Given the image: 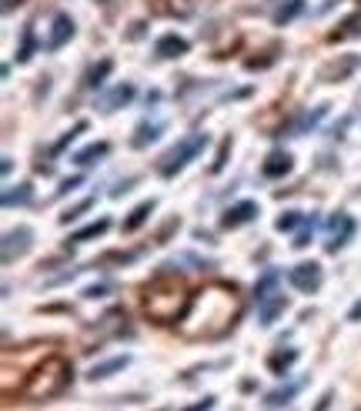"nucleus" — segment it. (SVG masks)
Masks as SVG:
<instances>
[{
    "instance_id": "obj_29",
    "label": "nucleus",
    "mask_w": 361,
    "mask_h": 411,
    "mask_svg": "<svg viewBox=\"0 0 361 411\" xmlns=\"http://www.w3.org/2000/svg\"><path fill=\"white\" fill-rule=\"evenodd\" d=\"M30 51H34V34L30 30H24V47H21V54H17V60L24 64V60H30Z\"/></svg>"
},
{
    "instance_id": "obj_28",
    "label": "nucleus",
    "mask_w": 361,
    "mask_h": 411,
    "mask_svg": "<svg viewBox=\"0 0 361 411\" xmlns=\"http://www.w3.org/2000/svg\"><path fill=\"white\" fill-rule=\"evenodd\" d=\"M228 154H231V137L221 144V151H218V157H214V164H211V174H218L221 167H224V161H228Z\"/></svg>"
},
{
    "instance_id": "obj_19",
    "label": "nucleus",
    "mask_w": 361,
    "mask_h": 411,
    "mask_svg": "<svg viewBox=\"0 0 361 411\" xmlns=\"http://www.w3.org/2000/svg\"><path fill=\"white\" fill-rule=\"evenodd\" d=\"M107 228H110V221H107V218H97L94 224H87V228H80V231H74V234H71V241H74V244H80V241H91V237H101V234L107 231ZM71 241H67V244H71Z\"/></svg>"
},
{
    "instance_id": "obj_1",
    "label": "nucleus",
    "mask_w": 361,
    "mask_h": 411,
    "mask_svg": "<svg viewBox=\"0 0 361 411\" xmlns=\"http://www.w3.org/2000/svg\"><path fill=\"white\" fill-rule=\"evenodd\" d=\"M141 305H144V314L154 325H174V321H180L187 305H191L184 278H178L174 271L154 274L151 281L144 284V291H141Z\"/></svg>"
},
{
    "instance_id": "obj_13",
    "label": "nucleus",
    "mask_w": 361,
    "mask_h": 411,
    "mask_svg": "<svg viewBox=\"0 0 361 411\" xmlns=\"http://www.w3.org/2000/svg\"><path fill=\"white\" fill-rule=\"evenodd\" d=\"M128 364H130L128 355H117V358H110V361H101V364H94V368L87 371V378H91V381H104L107 375H117V371H124Z\"/></svg>"
},
{
    "instance_id": "obj_30",
    "label": "nucleus",
    "mask_w": 361,
    "mask_h": 411,
    "mask_svg": "<svg viewBox=\"0 0 361 411\" xmlns=\"http://www.w3.org/2000/svg\"><path fill=\"white\" fill-rule=\"evenodd\" d=\"M214 408V398H205V401H198L194 408H187V411H211Z\"/></svg>"
},
{
    "instance_id": "obj_11",
    "label": "nucleus",
    "mask_w": 361,
    "mask_h": 411,
    "mask_svg": "<svg viewBox=\"0 0 361 411\" xmlns=\"http://www.w3.org/2000/svg\"><path fill=\"white\" fill-rule=\"evenodd\" d=\"M328 228H331V244H328V251L345 248V241H348V237H351V231H355V224H351V218H348V214H335Z\"/></svg>"
},
{
    "instance_id": "obj_16",
    "label": "nucleus",
    "mask_w": 361,
    "mask_h": 411,
    "mask_svg": "<svg viewBox=\"0 0 361 411\" xmlns=\"http://www.w3.org/2000/svg\"><path fill=\"white\" fill-rule=\"evenodd\" d=\"M288 308V298H281V294H268V298H261V325H275V318L281 314V311Z\"/></svg>"
},
{
    "instance_id": "obj_3",
    "label": "nucleus",
    "mask_w": 361,
    "mask_h": 411,
    "mask_svg": "<svg viewBox=\"0 0 361 411\" xmlns=\"http://www.w3.org/2000/svg\"><path fill=\"white\" fill-rule=\"evenodd\" d=\"M71 381V364L60 358V355H51L44 364H37L30 375H27L21 395L30 398V401H40V398H54L57 391H64V385Z\"/></svg>"
},
{
    "instance_id": "obj_5",
    "label": "nucleus",
    "mask_w": 361,
    "mask_h": 411,
    "mask_svg": "<svg viewBox=\"0 0 361 411\" xmlns=\"http://www.w3.org/2000/svg\"><path fill=\"white\" fill-rule=\"evenodd\" d=\"M288 281H291V287H298L301 294L318 291V287H321V281H325V274H321V264H314V261H301L298 268H291V271H288Z\"/></svg>"
},
{
    "instance_id": "obj_31",
    "label": "nucleus",
    "mask_w": 361,
    "mask_h": 411,
    "mask_svg": "<svg viewBox=\"0 0 361 411\" xmlns=\"http://www.w3.org/2000/svg\"><path fill=\"white\" fill-rule=\"evenodd\" d=\"M331 398H335V391H325V398L318 401V411H328V405H331Z\"/></svg>"
},
{
    "instance_id": "obj_4",
    "label": "nucleus",
    "mask_w": 361,
    "mask_h": 411,
    "mask_svg": "<svg viewBox=\"0 0 361 411\" xmlns=\"http://www.w3.org/2000/svg\"><path fill=\"white\" fill-rule=\"evenodd\" d=\"M205 144H207V134H194V137L180 141L178 148L161 161V178H174L180 167H187V161H194V157L205 151Z\"/></svg>"
},
{
    "instance_id": "obj_24",
    "label": "nucleus",
    "mask_w": 361,
    "mask_h": 411,
    "mask_svg": "<svg viewBox=\"0 0 361 411\" xmlns=\"http://www.w3.org/2000/svg\"><path fill=\"white\" fill-rule=\"evenodd\" d=\"M91 207H94V198H84L80 204H74V207H67V211H64L60 224H71V221H78L80 214H84V211H91Z\"/></svg>"
},
{
    "instance_id": "obj_25",
    "label": "nucleus",
    "mask_w": 361,
    "mask_h": 411,
    "mask_svg": "<svg viewBox=\"0 0 361 411\" xmlns=\"http://www.w3.org/2000/svg\"><path fill=\"white\" fill-rule=\"evenodd\" d=\"M298 224H301V214H298V211H288V214H281V218L275 221L278 231H294Z\"/></svg>"
},
{
    "instance_id": "obj_22",
    "label": "nucleus",
    "mask_w": 361,
    "mask_h": 411,
    "mask_svg": "<svg viewBox=\"0 0 361 411\" xmlns=\"http://www.w3.org/2000/svg\"><path fill=\"white\" fill-rule=\"evenodd\" d=\"M110 71H114V60H101V64H97V67H94V71L87 74V87H91V91L104 87V78H107Z\"/></svg>"
},
{
    "instance_id": "obj_2",
    "label": "nucleus",
    "mask_w": 361,
    "mask_h": 411,
    "mask_svg": "<svg viewBox=\"0 0 361 411\" xmlns=\"http://www.w3.org/2000/svg\"><path fill=\"white\" fill-rule=\"evenodd\" d=\"M234 314H237L234 287H228V284H211L198 298H191V305H187V311H184V318H180L178 325H194L198 318H207V325H214V334H221Z\"/></svg>"
},
{
    "instance_id": "obj_6",
    "label": "nucleus",
    "mask_w": 361,
    "mask_h": 411,
    "mask_svg": "<svg viewBox=\"0 0 361 411\" xmlns=\"http://www.w3.org/2000/svg\"><path fill=\"white\" fill-rule=\"evenodd\" d=\"M355 67H358V54H345L341 60L325 64V67L318 71V80H321V84H338V80L351 78V74H355Z\"/></svg>"
},
{
    "instance_id": "obj_26",
    "label": "nucleus",
    "mask_w": 361,
    "mask_h": 411,
    "mask_svg": "<svg viewBox=\"0 0 361 411\" xmlns=\"http://www.w3.org/2000/svg\"><path fill=\"white\" fill-rule=\"evenodd\" d=\"M294 358H298V351H288V355H275V358L268 361V368H271V371H281V368H291V364H294Z\"/></svg>"
},
{
    "instance_id": "obj_7",
    "label": "nucleus",
    "mask_w": 361,
    "mask_h": 411,
    "mask_svg": "<svg viewBox=\"0 0 361 411\" xmlns=\"http://www.w3.org/2000/svg\"><path fill=\"white\" fill-rule=\"evenodd\" d=\"M30 241H34V231H30V228H17V231L7 234V237H3V264H10L14 257L27 255Z\"/></svg>"
},
{
    "instance_id": "obj_8",
    "label": "nucleus",
    "mask_w": 361,
    "mask_h": 411,
    "mask_svg": "<svg viewBox=\"0 0 361 411\" xmlns=\"http://www.w3.org/2000/svg\"><path fill=\"white\" fill-rule=\"evenodd\" d=\"M251 218H258V204H255V201H241V204H234L224 211L221 228H241V224H248Z\"/></svg>"
},
{
    "instance_id": "obj_10",
    "label": "nucleus",
    "mask_w": 361,
    "mask_h": 411,
    "mask_svg": "<svg viewBox=\"0 0 361 411\" xmlns=\"http://www.w3.org/2000/svg\"><path fill=\"white\" fill-rule=\"evenodd\" d=\"M71 37H74V21H71L67 14H57V17H54L51 40H47V47H51V51H57V47H64Z\"/></svg>"
},
{
    "instance_id": "obj_33",
    "label": "nucleus",
    "mask_w": 361,
    "mask_h": 411,
    "mask_svg": "<svg viewBox=\"0 0 361 411\" xmlns=\"http://www.w3.org/2000/svg\"><path fill=\"white\" fill-rule=\"evenodd\" d=\"M358 318H361V301L355 305V308H351V321H358Z\"/></svg>"
},
{
    "instance_id": "obj_23",
    "label": "nucleus",
    "mask_w": 361,
    "mask_h": 411,
    "mask_svg": "<svg viewBox=\"0 0 361 411\" xmlns=\"http://www.w3.org/2000/svg\"><path fill=\"white\" fill-rule=\"evenodd\" d=\"M30 201V184H21V187H10L3 194V207H14V204H27Z\"/></svg>"
},
{
    "instance_id": "obj_12",
    "label": "nucleus",
    "mask_w": 361,
    "mask_h": 411,
    "mask_svg": "<svg viewBox=\"0 0 361 411\" xmlns=\"http://www.w3.org/2000/svg\"><path fill=\"white\" fill-rule=\"evenodd\" d=\"M187 40L184 37H178V34H164L161 40H157V47H154V54L161 57V60H171V57H180V54H187Z\"/></svg>"
},
{
    "instance_id": "obj_27",
    "label": "nucleus",
    "mask_w": 361,
    "mask_h": 411,
    "mask_svg": "<svg viewBox=\"0 0 361 411\" xmlns=\"http://www.w3.org/2000/svg\"><path fill=\"white\" fill-rule=\"evenodd\" d=\"M298 10H301V0H288V7H281V10L275 14V21H278V24H284V21H291Z\"/></svg>"
},
{
    "instance_id": "obj_32",
    "label": "nucleus",
    "mask_w": 361,
    "mask_h": 411,
    "mask_svg": "<svg viewBox=\"0 0 361 411\" xmlns=\"http://www.w3.org/2000/svg\"><path fill=\"white\" fill-rule=\"evenodd\" d=\"M80 184V178H71V180H64V184H60V194H67V191H71V187H78Z\"/></svg>"
},
{
    "instance_id": "obj_21",
    "label": "nucleus",
    "mask_w": 361,
    "mask_h": 411,
    "mask_svg": "<svg viewBox=\"0 0 361 411\" xmlns=\"http://www.w3.org/2000/svg\"><path fill=\"white\" fill-rule=\"evenodd\" d=\"M161 124H141V128H137V134H134V141H130V144H134V148H148V144H151V141H157V134H161Z\"/></svg>"
},
{
    "instance_id": "obj_15",
    "label": "nucleus",
    "mask_w": 361,
    "mask_h": 411,
    "mask_svg": "<svg viewBox=\"0 0 361 411\" xmlns=\"http://www.w3.org/2000/svg\"><path fill=\"white\" fill-rule=\"evenodd\" d=\"M154 207H157L154 198H151V201H141V204H137V207H134V211L128 214V221H124V234H134V231H137V228H141V224H144V221L154 214Z\"/></svg>"
},
{
    "instance_id": "obj_20",
    "label": "nucleus",
    "mask_w": 361,
    "mask_h": 411,
    "mask_svg": "<svg viewBox=\"0 0 361 411\" xmlns=\"http://www.w3.org/2000/svg\"><path fill=\"white\" fill-rule=\"evenodd\" d=\"M301 385H305V381H294V385H288V388H278V391H271L264 401H268L271 408H281V405H288V401H291V398L301 391Z\"/></svg>"
},
{
    "instance_id": "obj_17",
    "label": "nucleus",
    "mask_w": 361,
    "mask_h": 411,
    "mask_svg": "<svg viewBox=\"0 0 361 411\" xmlns=\"http://www.w3.org/2000/svg\"><path fill=\"white\" fill-rule=\"evenodd\" d=\"M358 34H361V10H358V14H351L348 21H341L338 30L328 37V40H335V44H338V40H351V37H358Z\"/></svg>"
},
{
    "instance_id": "obj_14",
    "label": "nucleus",
    "mask_w": 361,
    "mask_h": 411,
    "mask_svg": "<svg viewBox=\"0 0 361 411\" xmlns=\"http://www.w3.org/2000/svg\"><path fill=\"white\" fill-rule=\"evenodd\" d=\"M134 94H137V91H134V84H121V87H114V91L104 97L101 107L107 110V114H114L121 104H130V101H134Z\"/></svg>"
},
{
    "instance_id": "obj_9",
    "label": "nucleus",
    "mask_w": 361,
    "mask_h": 411,
    "mask_svg": "<svg viewBox=\"0 0 361 411\" xmlns=\"http://www.w3.org/2000/svg\"><path fill=\"white\" fill-rule=\"evenodd\" d=\"M291 164H294V157L288 154V151H271V154L264 157V164H261V174L264 178H284L291 171Z\"/></svg>"
},
{
    "instance_id": "obj_18",
    "label": "nucleus",
    "mask_w": 361,
    "mask_h": 411,
    "mask_svg": "<svg viewBox=\"0 0 361 411\" xmlns=\"http://www.w3.org/2000/svg\"><path fill=\"white\" fill-rule=\"evenodd\" d=\"M107 151H110V144H107V141H101V144H87L84 151H78V154H74V164H80V167H91V161L104 157Z\"/></svg>"
}]
</instances>
